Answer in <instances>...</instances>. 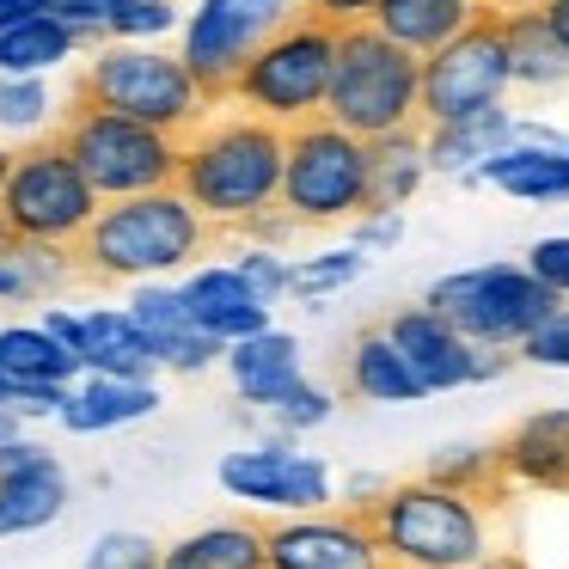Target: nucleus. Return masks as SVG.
Masks as SVG:
<instances>
[{
	"label": "nucleus",
	"mask_w": 569,
	"mask_h": 569,
	"mask_svg": "<svg viewBox=\"0 0 569 569\" xmlns=\"http://www.w3.org/2000/svg\"><path fill=\"white\" fill-rule=\"evenodd\" d=\"M214 221L178 184L117 197L99 209L87 239L74 246V263L87 282H153V276L190 270L209 251Z\"/></svg>",
	"instance_id": "f257e3e1"
},
{
	"label": "nucleus",
	"mask_w": 569,
	"mask_h": 569,
	"mask_svg": "<svg viewBox=\"0 0 569 569\" xmlns=\"http://www.w3.org/2000/svg\"><path fill=\"white\" fill-rule=\"evenodd\" d=\"M282 160H288L282 123H263L251 111H227L184 136L178 190L214 227H246L251 214L282 202Z\"/></svg>",
	"instance_id": "f03ea898"
},
{
	"label": "nucleus",
	"mask_w": 569,
	"mask_h": 569,
	"mask_svg": "<svg viewBox=\"0 0 569 569\" xmlns=\"http://www.w3.org/2000/svg\"><path fill=\"white\" fill-rule=\"evenodd\" d=\"M380 557L392 569H471L490 557V515L483 496L435 483L429 471L405 483H386L361 502Z\"/></svg>",
	"instance_id": "7ed1b4c3"
},
{
	"label": "nucleus",
	"mask_w": 569,
	"mask_h": 569,
	"mask_svg": "<svg viewBox=\"0 0 569 569\" xmlns=\"http://www.w3.org/2000/svg\"><path fill=\"white\" fill-rule=\"evenodd\" d=\"M68 99L104 104L117 117L166 129V136H190L214 111V99L197 87L184 56H166L153 43H92V56L80 62V80Z\"/></svg>",
	"instance_id": "20e7f679"
},
{
	"label": "nucleus",
	"mask_w": 569,
	"mask_h": 569,
	"mask_svg": "<svg viewBox=\"0 0 569 569\" xmlns=\"http://www.w3.org/2000/svg\"><path fill=\"white\" fill-rule=\"evenodd\" d=\"M325 117L361 141L422 129V56L392 43L380 26L337 31V68H331Z\"/></svg>",
	"instance_id": "39448f33"
},
{
	"label": "nucleus",
	"mask_w": 569,
	"mask_h": 569,
	"mask_svg": "<svg viewBox=\"0 0 569 569\" xmlns=\"http://www.w3.org/2000/svg\"><path fill=\"white\" fill-rule=\"evenodd\" d=\"M50 136L74 153V166L92 178V190L104 202L178 184V166H184V136H166V129L117 117V111L87 104V99H68Z\"/></svg>",
	"instance_id": "423d86ee"
},
{
	"label": "nucleus",
	"mask_w": 569,
	"mask_h": 569,
	"mask_svg": "<svg viewBox=\"0 0 569 569\" xmlns=\"http://www.w3.org/2000/svg\"><path fill=\"white\" fill-rule=\"evenodd\" d=\"M331 68H337V31L295 7V19L276 26L270 38L251 50L246 74L233 80V104L251 117H263V123L300 129V123H312V117H325Z\"/></svg>",
	"instance_id": "0eeeda50"
},
{
	"label": "nucleus",
	"mask_w": 569,
	"mask_h": 569,
	"mask_svg": "<svg viewBox=\"0 0 569 569\" xmlns=\"http://www.w3.org/2000/svg\"><path fill=\"white\" fill-rule=\"evenodd\" d=\"M282 209L300 227H331L356 221L373 209V141L349 136L331 117L288 129V160H282Z\"/></svg>",
	"instance_id": "6e6552de"
},
{
	"label": "nucleus",
	"mask_w": 569,
	"mask_h": 569,
	"mask_svg": "<svg viewBox=\"0 0 569 569\" xmlns=\"http://www.w3.org/2000/svg\"><path fill=\"white\" fill-rule=\"evenodd\" d=\"M99 209H104V197L92 190V178L80 172L74 153L56 136L13 148V172H7V190H0V221H7L13 239L74 251L87 239V227L99 221Z\"/></svg>",
	"instance_id": "1a4fd4ad"
},
{
	"label": "nucleus",
	"mask_w": 569,
	"mask_h": 569,
	"mask_svg": "<svg viewBox=\"0 0 569 569\" xmlns=\"http://www.w3.org/2000/svg\"><path fill=\"white\" fill-rule=\"evenodd\" d=\"M422 300H429L441 319H453L459 331L483 349H520L557 307H563L527 263H471V270L441 276Z\"/></svg>",
	"instance_id": "9d476101"
},
{
	"label": "nucleus",
	"mask_w": 569,
	"mask_h": 569,
	"mask_svg": "<svg viewBox=\"0 0 569 569\" xmlns=\"http://www.w3.org/2000/svg\"><path fill=\"white\" fill-rule=\"evenodd\" d=\"M508 92H515V62H508V38H502L496 7L478 26L459 31L453 43L422 56V129L496 111V104H508Z\"/></svg>",
	"instance_id": "9b49d317"
},
{
	"label": "nucleus",
	"mask_w": 569,
	"mask_h": 569,
	"mask_svg": "<svg viewBox=\"0 0 569 569\" xmlns=\"http://www.w3.org/2000/svg\"><path fill=\"white\" fill-rule=\"evenodd\" d=\"M288 19V0H197V13L184 19V68L214 104H233V80L246 74L251 50Z\"/></svg>",
	"instance_id": "f8f14e48"
},
{
	"label": "nucleus",
	"mask_w": 569,
	"mask_h": 569,
	"mask_svg": "<svg viewBox=\"0 0 569 569\" xmlns=\"http://www.w3.org/2000/svg\"><path fill=\"white\" fill-rule=\"evenodd\" d=\"M214 478H221V490L233 502H258V508H276V515H312V508L337 502L331 466L319 453H300L295 441H263V447L221 453Z\"/></svg>",
	"instance_id": "ddd939ff"
},
{
	"label": "nucleus",
	"mask_w": 569,
	"mask_h": 569,
	"mask_svg": "<svg viewBox=\"0 0 569 569\" xmlns=\"http://www.w3.org/2000/svg\"><path fill=\"white\" fill-rule=\"evenodd\" d=\"M270 569H380V539L368 515L349 508H312V515H276L263 520Z\"/></svg>",
	"instance_id": "4468645a"
},
{
	"label": "nucleus",
	"mask_w": 569,
	"mask_h": 569,
	"mask_svg": "<svg viewBox=\"0 0 569 569\" xmlns=\"http://www.w3.org/2000/svg\"><path fill=\"white\" fill-rule=\"evenodd\" d=\"M380 325L392 331V343L405 349V361L417 368V380L429 386V392H459V386L496 380V373L508 368L502 349L471 343V337L459 331L453 319H441L429 300H422V307H398L392 319H380Z\"/></svg>",
	"instance_id": "2eb2a0df"
},
{
	"label": "nucleus",
	"mask_w": 569,
	"mask_h": 569,
	"mask_svg": "<svg viewBox=\"0 0 569 569\" xmlns=\"http://www.w3.org/2000/svg\"><path fill=\"white\" fill-rule=\"evenodd\" d=\"M178 288H184V300H190V319L209 337H221V343L270 331V300L239 276V263H202V270H190Z\"/></svg>",
	"instance_id": "dca6fc26"
},
{
	"label": "nucleus",
	"mask_w": 569,
	"mask_h": 569,
	"mask_svg": "<svg viewBox=\"0 0 569 569\" xmlns=\"http://www.w3.org/2000/svg\"><path fill=\"white\" fill-rule=\"evenodd\" d=\"M502 478L527 490H569V405L532 410L496 441Z\"/></svg>",
	"instance_id": "f3484780"
},
{
	"label": "nucleus",
	"mask_w": 569,
	"mask_h": 569,
	"mask_svg": "<svg viewBox=\"0 0 569 569\" xmlns=\"http://www.w3.org/2000/svg\"><path fill=\"white\" fill-rule=\"evenodd\" d=\"M466 184H490L515 202H569V148L563 141H508Z\"/></svg>",
	"instance_id": "a211bd4d"
},
{
	"label": "nucleus",
	"mask_w": 569,
	"mask_h": 569,
	"mask_svg": "<svg viewBox=\"0 0 569 569\" xmlns=\"http://www.w3.org/2000/svg\"><path fill=\"white\" fill-rule=\"evenodd\" d=\"M160 410V392L153 380H117V373H80L68 386V405H62V429L68 435H111V429H129V422L153 417Z\"/></svg>",
	"instance_id": "6ab92c4d"
},
{
	"label": "nucleus",
	"mask_w": 569,
	"mask_h": 569,
	"mask_svg": "<svg viewBox=\"0 0 569 569\" xmlns=\"http://www.w3.org/2000/svg\"><path fill=\"white\" fill-rule=\"evenodd\" d=\"M343 386L356 398H368V405H417V398H429V386L417 380V368L405 361V349L392 343L386 325L356 331L349 361H343Z\"/></svg>",
	"instance_id": "aec40b11"
},
{
	"label": "nucleus",
	"mask_w": 569,
	"mask_h": 569,
	"mask_svg": "<svg viewBox=\"0 0 569 569\" xmlns=\"http://www.w3.org/2000/svg\"><path fill=\"white\" fill-rule=\"evenodd\" d=\"M227 373H233V392L246 398V405L270 410L295 380H307V368H300V337L276 331V325L239 337V343H227Z\"/></svg>",
	"instance_id": "412c9836"
},
{
	"label": "nucleus",
	"mask_w": 569,
	"mask_h": 569,
	"mask_svg": "<svg viewBox=\"0 0 569 569\" xmlns=\"http://www.w3.org/2000/svg\"><path fill=\"white\" fill-rule=\"evenodd\" d=\"M502 38H508V62H515L520 92H563L569 87V43L551 31L545 7H508Z\"/></svg>",
	"instance_id": "4be33fe9"
},
{
	"label": "nucleus",
	"mask_w": 569,
	"mask_h": 569,
	"mask_svg": "<svg viewBox=\"0 0 569 569\" xmlns=\"http://www.w3.org/2000/svg\"><path fill=\"white\" fill-rule=\"evenodd\" d=\"M87 373H117V380H153L160 349L141 331V319L129 307H92L87 312V343H80Z\"/></svg>",
	"instance_id": "5701e85b"
},
{
	"label": "nucleus",
	"mask_w": 569,
	"mask_h": 569,
	"mask_svg": "<svg viewBox=\"0 0 569 569\" xmlns=\"http://www.w3.org/2000/svg\"><path fill=\"white\" fill-rule=\"evenodd\" d=\"M483 13H490L483 0H380V7H373V26L392 43H405L410 56H435L466 26H478Z\"/></svg>",
	"instance_id": "b1692460"
},
{
	"label": "nucleus",
	"mask_w": 569,
	"mask_h": 569,
	"mask_svg": "<svg viewBox=\"0 0 569 569\" xmlns=\"http://www.w3.org/2000/svg\"><path fill=\"white\" fill-rule=\"evenodd\" d=\"M160 569H270V545H263V520H209V527L184 532L166 545Z\"/></svg>",
	"instance_id": "393cba45"
},
{
	"label": "nucleus",
	"mask_w": 569,
	"mask_h": 569,
	"mask_svg": "<svg viewBox=\"0 0 569 569\" xmlns=\"http://www.w3.org/2000/svg\"><path fill=\"white\" fill-rule=\"evenodd\" d=\"M429 136V166L447 178H471L490 153H502L508 141L520 136V117L508 111V104H496V111H478V117H459V123H435L422 129Z\"/></svg>",
	"instance_id": "a878e982"
},
{
	"label": "nucleus",
	"mask_w": 569,
	"mask_h": 569,
	"mask_svg": "<svg viewBox=\"0 0 569 569\" xmlns=\"http://www.w3.org/2000/svg\"><path fill=\"white\" fill-rule=\"evenodd\" d=\"M68 282H87L68 246H31V239H7V246H0V307L50 300V295H62Z\"/></svg>",
	"instance_id": "bb28decb"
},
{
	"label": "nucleus",
	"mask_w": 569,
	"mask_h": 569,
	"mask_svg": "<svg viewBox=\"0 0 569 569\" xmlns=\"http://www.w3.org/2000/svg\"><path fill=\"white\" fill-rule=\"evenodd\" d=\"M62 508H68V471H62V459L31 466V471H7V478H0V539H19V532L50 527Z\"/></svg>",
	"instance_id": "cd10ccee"
},
{
	"label": "nucleus",
	"mask_w": 569,
	"mask_h": 569,
	"mask_svg": "<svg viewBox=\"0 0 569 569\" xmlns=\"http://www.w3.org/2000/svg\"><path fill=\"white\" fill-rule=\"evenodd\" d=\"M87 50L74 26H62L56 13H38L26 26H7L0 31V74H43L50 80L56 68H68L74 56Z\"/></svg>",
	"instance_id": "c85d7f7f"
},
{
	"label": "nucleus",
	"mask_w": 569,
	"mask_h": 569,
	"mask_svg": "<svg viewBox=\"0 0 569 569\" xmlns=\"http://www.w3.org/2000/svg\"><path fill=\"white\" fill-rule=\"evenodd\" d=\"M429 136L422 129H398V136L373 141V209H405L422 184H429Z\"/></svg>",
	"instance_id": "c756f323"
},
{
	"label": "nucleus",
	"mask_w": 569,
	"mask_h": 569,
	"mask_svg": "<svg viewBox=\"0 0 569 569\" xmlns=\"http://www.w3.org/2000/svg\"><path fill=\"white\" fill-rule=\"evenodd\" d=\"M56 99H50V80L43 74H0V136H19V141H38L50 129Z\"/></svg>",
	"instance_id": "7c9ffc66"
},
{
	"label": "nucleus",
	"mask_w": 569,
	"mask_h": 569,
	"mask_svg": "<svg viewBox=\"0 0 569 569\" xmlns=\"http://www.w3.org/2000/svg\"><path fill=\"white\" fill-rule=\"evenodd\" d=\"M429 478L453 483V490H471V496H496L508 483L496 447H441V453H429Z\"/></svg>",
	"instance_id": "2f4dec72"
},
{
	"label": "nucleus",
	"mask_w": 569,
	"mask_h": 569,
	"mask_svg": "<svg viewBox=\"0 0 569 569\" xmlns=\"http://www.w3.org/2000/svg\"><path fill=\"white\" fill-rule=\"evenodd\" d=\"M361 270H368V251H361L356 239H349V246H331V251H312V258L295 263V295L325 300V295H337V288H349Z\"/></svg>",
	"instance_id": "473e14b6"
},
{
	"label": "nucleus",
	"mask_w": 569,
	"mask_h": 569,
	"mask_svg": "<svg viewBox=\"0 0 569 569\" xmlns=\"http://www.w3.org/2000/svg\"><path fill=\"white\" fill-rule=\"evenodd\" d=\"M129 312L141 319V331H148L153 343H160V337H172V331H184V325H197V319H190L184 288H166V282H136Z\"/></svg>",
	"instance_id": "72a5a7b5"
},
{
	"label": "nucleus",
	"mask_w": 569,
	"mask_h": 569,
	"mask_svg": "<svg viewBox=\"0 0 569 569\" xmlns=\"http://www.w3.org/2000/svg\"><path fill=\"white\" fill-rule=\"evenodd\" d=\"M331 410H337L331 386L295 380V386H288V392L270 405V417H276V429H282V435H307V429H325V422H331Z\"/></svg>",
	"instance_id": "f704fd0d"
},
{
	"label": "nucleus",
	"mask_w": 569,
	"mask_h": 569,
	"mask_svg": "<svg viewBox=\"0 0 569 569\" xmlns=\"http://www.w3.org/2000/svg\"><path fill=\"white\" fill-rule=\"evenodd\" d=\"M160 557H166V545H153L148 532L117 527V532H99V539H92V551L80 569H160Z\"/></svg>",
	"instance_id": "c9c22d12"
},
{
	"label": "nucleus",
	"mask_w": 569,
	"mask_h": 569,
	"mask_svg": "<svg viewBox=\"0 0 569 569\" xmlns=\"http://www.w3.org/2000/svg\"><path fill=\"white\" fill-rule=\"evenodd\" d=\"M178 26H184V19H178L172 0H136V7H123V13L111 19V38L104 43H153Z\"/></svg>",
	"instance_id": "e433bc0d"
},
{
	"label": "nucleus",
	"mask_w": 569,
	"mask_h": 569,
	"mask_svg": "<svg viewBox=\"0 0 569 569\" xmlns=\"http://www.w3.org/2000/svg\"><path fill=\"white\" fill-rule=\"evenodd\" d=\"M233 263H239V276H246V282L258 288L263 300H270V307H276L282 295H295V263L276 258V246H251V239H246Z\"/></svg>",
	"instance_id": "4c0bfd02"
},
{
	"label": "nucleus",
	"mask_w": 569,
	"mask_h": 569,
	"mask_svg": "<svg viewBox=\"0 0 569 569\" xmlns=\"http://www.w3.org/2000/svg\"><path fill=\"white\" fill-rule=\"evenodd\" d=\"M123 7H136V0H50V13L62 19V26H74L87 43L111 38V19L123 13Z\"/></svg>",
	"instance_id": "58836bf2"
},
{
	"label": "nucleus",
	"mask_w": 569,
	"mask_h": 569,
	"mask_svg": "<svg viewBox=\"0 0 569 569\" xmlns=\"http://www.w3.org/2000/svg\"><path fill=\"white\" fill-rule=\"evenodd\" d=\"M520 356L539 361V368H569V300L527 337V343H520Z\"/></svg>",
	"instance_id": "ea45409f"
},
{
	"label": "nucleus",
	"mask_w": 569,
	"mask_h": 569,
	"mask_svg": "<svg viewBox=\"0 0 569 569\" xmlns=\"http://www.w3.org/2000/svg\"><path fill=\"white\" fill-rule=\"evenodd\" d=\"M527 270L539 276V282L551 288L557 300H569V233H551V239H539V246L527 251Z\"/></svg>",
	"instance_id": "a19ab883"
},
{
	"label": "nucleus",
	"mask_w": 569,
	"mask_h": 569,
	"mask_svg": "<svg viewBox=\"0 0 569 569\" xmlns=\"http://www.w3.org/2000/svg\"><path fill=\"white\" fill-rule=\"evenodd\" d=\"M356 239L361 251H386V246H398L405 239V209H368V214H356Z\"/></svg>",
	"instance_id": "79ce46f5"
},
{
	"label": "nucleus",
	"mask_w": 569,
	"mask_h": 569,
	"mask_svg": "<svg viewBox=\"0 0 569 569\" xmlns=\"http://www.w3.org/2000/svg\"><path fill=\"white\" fill-rule=\"evenodd\" d=\"M373 7L380 0H300V13L325 19L331 31H349V26H373Z\"/></svg>",
	"instance_id": "37998d69"
},
{
	"label": "nucleus",
	"mask_w": 569,
	"mask_h": 569,
	"mask_svg": "<svg viewBox=\"0 0 569 569\" xmlns=\"http://www.w3.org/2000/svg\"><path fill=\"white\" fill-rule=\"evenodd\" d=\"M38 325H43V331H50V337H62V343H68V349H74V356H80V343H87V312H68V307H43V312H38Z\"/></svg>",
	"instance_id": "c03bdc74"
},
{
	"label": "nucleus",
	"mask_w": 569,
	"mask_h": 569,
	"mask_svg": "<svg viewBox=\"0 0 569 569\" xmlns=\"http://www.w3.org/2000/svg\"><path fill=\"white\" fill-rule=\"evenodd\" d=\"M50 447L43 441H26V435H13V441L0 447V478H7V471H31V466H50Z\"/></svg>",
	"instance_id": "a18cd8bd"
},
{
	"label": "nucleus",
	"mask_w": 569,
	"mask_h": 569,
	"mask_svg": "<svg viewBox=\"0 0 569 569\" xmlns=\"http://www.w3.org/2000/svg\"><path fill=\"white\" fill-rule=\"evenodd\" d=\"M50 13V0H0V31L7 26H26V19Z\"/></svg>",
	"instance_id": "49530a36"
},
{
	"label": "nucleus",
	"mask_w": 569,
	"mask_h": 569,
	"mask_svg": "<svg viewBox=\"0 0 569 569\" xmlns=\"http://www.w3.org/2000/svg\"><path fill=\"white\" fill-rule=\"evenodd\" d=\"M539 7H545V19H551V31L569 43V0H539Z\"/></svg>",
	"instance_id": "de8ad7c7"
},
{
	"label": "nucleus",
	"mask_w": 569,
	"mask_h": 569,
	"mask_svg": "<svg viewBox=\"0 0 569 569\" xmlns=\"http://www.w3.org/2000/svg\"><path fill=\"white\" fill-rule=\"evenodd\" d=\"M471 569H527V557H515V551H490L483 563H471Z\"/></svg>",
	"instance_id": "09e8293b"
},
{
	"label": "nucleus",
	"mask_w": 569,
	"mask_h": 569,
	"mask_svg": "<svg viewBox=\"0 0 569 569\" xmlns=\"http://www.w3.org/2000/svg\"><path fill=\"white\" fill-rule=\"evenodd\" d=\"M19 422H26V417H19V410H7V405H0V447H7V441H13V435H19Z\"/></svg>",
	"instance_id": "8fccbe9b"
},
{
	"label": "nucleus",
	"mask_w": 569,
	"mask_h": 569,
	"mask_svg": "<svg viewBox=\"0 0 569 569\" xmlns=\"http://www.w3.org/2000/svg\"><path fill=\"white\" fill-rule=\"evenodd\" d=\"M483 7H496V13H508V7H539V0H483Z\"/></svg>",
	"instance_id": "3c124183"
},
{
	"label": "nucleus",
	"mask_w": 569,
	"mask_h": 569,
	"mask_svg": "<svg viewBox=\"0 0 569 569\" xmlns=\"http://www.w3.org/2000/svg\"><path fill=\"white\" fill-rule=\"evenodd\" d=\"M7 172H13V148H0V190H7Z\"/></svg>",
	"instance_id": "603ef678"
},
{
	"label": "nucleus",
	"mask_w": 569,
	"mask_h": 569,
	"mask_svg": "<svg viewBox=\"0 0 569 569\" xmlns=\"http://www.w3.org/2000/svg\"><path fill=\"white\" fill-rule=\"evenodd\" d=\"M7 239H13V233H7V221H0V246H7Z\"/></svg>",
	"instance_id": "864d4df0"
},
{
	"label": "nucleus",
	"mask_w": 569,
	"mask_h": 569,
	"mask_svg": "<svg viewBox=\"0 0 569 569\" xmlns=\"http://www.w3.org/2000/svg\"><path fill=\"white\" fill-rule=\"evenodd\" d=\"M563 148H569V136H563Z\"/></svg>",
	"instance_id": "5fc2aeb1"
},
{
	"label": "nucleus",
	"mask_w": 569,
	"mask_h": 569,
	"mask_svg": "<svg viewBox=\"0 0 569 569\" xmlns=\"http://www.w3.org/2000/svg\"><path fill=\"white\" fill-rule=\"evenodd\" d=\"M380 569H392V563H380Z\"/></svg>",
	"instance_id": "6e6d98bb"
}]
</instances>
